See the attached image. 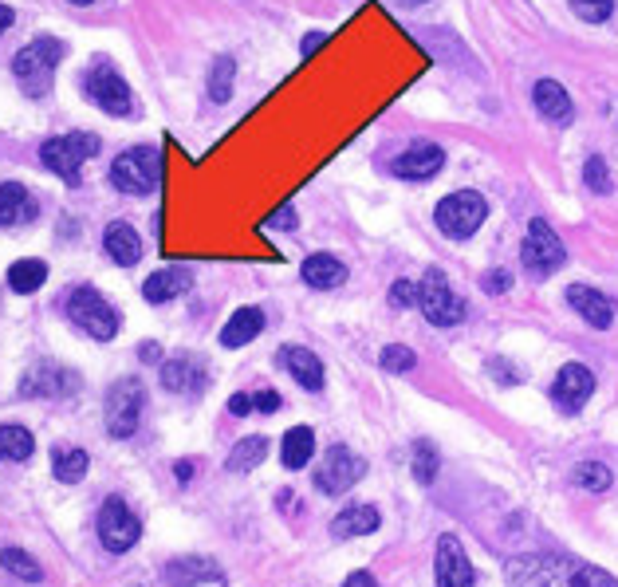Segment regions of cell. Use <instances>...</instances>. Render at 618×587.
Instances as JSON below:
<instances>
[{"label":"cell","instance_id":"1","mask_svg":"<svg viewBox=\"0 0 618 587\" xmlns=\"http://www.w3.org/2000/svg\"><path fill=\"white\" fill-rule=\"evenodd\" d=\"M508 584L512 587H618L611 572L563 556V552H528L508 560Z\"/></svg>","mask_w":618,"mask_h":587},{"label":"cell","instance_id":"2","mask_svg":"<svg viewBox=\"0 0 618 587\" xmlns=\"http://www.w3.org/2000/svg\"><path fill=\"white\" fill-rule=\"evenodd\" d=\"M60 60H63V44L56 40V36H40V40H32L28 48H20L16 60H12V75H16L20 91L32 95V99L48 95V91H52V75H56V64H60Z\"/></svg>","mask_w":618,"mask_h":587},{"label":"cell","instance_id":"3","mask_svg":"<svg viewBox=\"0 0 618 587\" xmlns=\"http://www.w3.org/2000/svg\"><path fill=\"white\" fill-rule=\"evenodd\" d=\"M63 308H67V320H71V324L83 327L91 339H103V343H107V339H115V335H119V327H123V316H119V312H115V308H111V304H107V300H103L91 284L71 288Z\"/></svg>","mask_w":618,"mask_h":587},{"label":"cell","instance_id":"4","mask_svg":"<svg viewBox=\"0 0 618 587\" xmlns=\"http://www.w3.org/2000/svg\"><path fill=\"white\" fill-rule=\"evenodd\" d=\"M162 182V158L154 146H134V150H123L111 166V186L119 194H134V197H146L158 190Z\"/></svg>","mask_w":618,"mask_h":587},{"label":"cell","instance_id":"5","mask_svg":"<svg viewBox=\"0 0 618 587\" xmlns=\"http://www.w3.org/2000/svg\"><path fill=\"white\" fill-rule=\"evenodd\" d=\"M485 217H489V201L481 194H473V190H457V194L441 197L437 201V213H433L437 229L445 237H453V241L473 237L485 225Z\"/></svg>","mask_w":618,"mask_h":587},{"label":"cell","instance_id":"6","mask_svg":"<svg viewBox=\"0 0 618 587\" xmlns=\"http://www.w3.org/2000/svg\"><path fill=\"white\" fill-rule=\"evenodd\" d=\"M95 154H99V138L87 131L60 134V138H48V142L40 146V162H44L52 174H60L67 186H79V166H83L87 158H95Z\"/></svg>","mask_w":618,"mask_h":587},{"label":"cell","instance_id":"7","mask_svg":"<svg viewBox=\"0 0 618 587\" xmlns=\"http://www.w3.org/2000/svg\"><path fill=\"white\" fill-rule=\"evenodd\" d=\"M418 308L426 312V320L433 327H457L465 320V300L449 288L445 272L441 268H430L418 284Z\"/></svg>","mask_w":618,"mask_h":587},{"label":"cell","instance_id":"8","mask_svg":"<svg viewBox=\"0 0 618 587\" xmlns=\"http://www.w3.org/2000/svg\"><path fill=\"white\" fill-rule=\"evenodd\" d=\"M520 261L528 268V276H536V280H544V276H552V272L563 268L567 253H563V241L552 233L548 221L536 217V221L528 225V237H524V245H520Z\"/></svg>","mask_w":618,"mask_h":587},{"label":"cell","instance_id":"9","mask_svg":"<svg viewBox=\"0 0 618 587\" xmlns=\"http://www.w3.org/2000/svg\"><path fill=\"white\" fill-rule=\"evenodd\" d=\"M83 91H87V99H91L95 107H103V111H107V115H115V119L134 115V95H130L126 79L111 64L91 67V71H87V79H83Z\"/></svg>","mask_w":618,"mask_h":587},{"label":"cell","instance_id":"10","mask_svg":"<svg viewBox=\"0 0 618 587\" xmlns=\"http://www.w3.org/2000/svg\"><path fill=\"white\" fill-rule=\"evenodd\" d=\"M142 536V521L134 517V509L126 505L123 497H107L103 509H99V540L107 552H130Z\"/></svg>","mask_w":618,"mask_h":587},{"label":"cell","instance_id":"11","mask_svg":"<svg viewBox=\"0 0 618 587\" xmlns=\"http://www.w3.org/2000/svg\"><path fill=\"white\" fill-rule=\"evenodd\" d=\"M142 402H146V391H142L138 379H119L107 391V434L111 438H130L138 430Z\"/></svg>","mask_w":618,"mask_h":587},{"label":"cell","instance_id":"12","mask_svg":"<svg viewBox=\"0 0 618 587\" xmlns=\"http://www.w3.org/2000/svg\"><path fill=\"white\" fill-rule=\"evenodd\" d=\"M363 473H367V461H363V457L351 454L347 446H331V450L323 454V465L315 469V489H319L323 497H339V493H347Z\"/></svg>","mask_w":618,"mask_h":587},{"label":"cell","instance_id":"13","mask_svg":"<svg viewBox=\"0 0 618 587\" xmlns=\"http://www.w3.org/2000/svg\"><path fill=\"white\" fill-rule=\"evenodd\" d=\"M75 391H79V375L60 367V363H36L20 379V394L24 398H71Z\"/></svg>","mask_w":618,"mask_h":587},{"label":"cell","instance_id":"14","mask_svg":"<svg viewBox=\"0 0 618 587\" xmlns=\"http://www.w3.org/2000/svg\"><path fill=\"white\" fill-rule=\"evenodd\" d=\"M591 394H595V375L583 363H567L556 375V383H552V402L563 414H579Z\"/></svg>","mask_w":618,"mask_h":587},{"label":"cell","instance_id":"15","mask_svg":"<svg viewBox=\"0 0 618 587\" xmlns=\"http://www.w3.org/2000/svg\"><path fill=\"white\" fill-rule=\"evenodd\" d=\"M433 572H437V587H473V564H469V556H465V548H461V540L457 536H441L437 540V564H433Z\"/></svg>","mask_w":618,"mask_h":587},{"label":"cell","instance_id":"16","mask_svg":"<svg viewBox=\"0 0 618 587\" xmlns=\"http://www.w3.org/2000/svg\"><path fill=\"white\" fill-rule=\"evenodd\" d=\"M441 166H445V150L433 146V142H418V146H410L406 154H398L390 162L394 178H402V182H430Z\"/></svg>","mask_w":618,"mask_h":587},{"label":"cell","instance_id":"17","mask_svg":"<svg viewBox=\"0 0 618 587\" xmlns=\"http://www.w3.org/2000/svg\"><path fill=\"white\" fill-rule=\"evenodd\" d=\"M205 383H209V371H205L201 355L182 351V355L166 359V367H162V387L174 394H197Z\"/></svg>","mask_w":618,"mask_h":587},{"label":"cell","instance_id":"18","mask_svg":"<svg viewBox=\"0 0 618 587\" xmlns=\"http://www.w3.org/2000/svg\"><path fill=\"white\" fill-rule=\"evenodd\" d=\"M162 580L170 587H189V584H221V564L209 556H178L162 568Z\"/></svg>","mask_w":618,"mask_h":587},{"label":"cell","instance_id":"19","mask_svg":"<svg viewBox=\"0 0 618 587\" xmlns=\"http://www.w3.org/2000/svg\"><path fill=\"white\" fill-rule=\"evenodd\" d=\"M567 304L587 320L591 327H611V320H615V304L599 292V288H587V284H571L567 288Z\"/></svg>","mask_w":618,"mask_h":587},{"label":"cell","instance_id":"20","mask_svg":"<svg viewBox=\"0 0 618 587\" xmlns=\"http://www.w3.org/2000/svg\"><path fill=\"white\" fill-rule=\"evenodd\" d=\"M276 359H280L284 371H292V379L304 391H323V359H315V351H308V347H280Z\"/></svg>","mask_w":618,"mask_h":587},{"label":"cell","instance_id":"21","mask_svg":"<svg viewBox=\"0 0 618 587\" xmlns=\"http://www.w3.org/2000/svg\"><path fill=\"white\" fill-rule=\"evenodd\" d=\"M36 213H40L36 197L28 194L20 182H4L0 186V229L28 225V221H36Z\"/></svg>","mask_w":618,"mask_h":587},{"label":"cell","instance_id":"22","mask_svg":"<svg viewBox=\"0 0 618 587\" xmlns=\"http://www.w3.org/2000/svg\"><path fill=\"white\" fill-rule=\"evenodd\" d=\"M189 288H193V272H189V268H162V272L146 276L142 296H146L150 304H166V300H174V296H186Z\"/></svg>","mask_w":618,"mask_h":587},{"label":"cell","instance_id":"23","mask_svg":"<svg viewBox=\"0 0 618 587\" xmlns=\"http://www.w3.org/2000/svg\"><path fill=\"white\" fill-rule=\"evenodd\" d=\"M103 249H107V257L115 264H138L142 257V237L134 233V225H126V221H115V225H107V233H103Z\"/></svg>","mask_w":618,"mask_h":587},{"label":"cell","instance_id":"24","mask_svg":"<svg viewBox=\"0 0 618 587\" xmlns=\"http://www.w3.org/2000/svg\"><path fill=\"white\" fill-rule=\"evenodd\" d=\"M532 99H536L540 115H544V119H552V123H571V115H575V107H571L567 91L559 87L556 79H540V83L532 87Z\"/></svg>","mask_w":618,"mask_h":587},{"label":"cell","instance_id":"25","mask_svg":"<svg viewBox=\"0 0 618 587\" xmlns=\"http://www.w3.org/2000/svg\"><path fill=\"white\" fill-rule=\"evenodd\" d=\"M382 524L378 517V509L374 505H351V509H343L335 521H331V536L335 540H351V536H367Z\"/></svg>","mask_w":618,"mask_h":587},{"label":"cell","instance_id":"26","mask_svg":"<svg viewBox=\"0 0 618 587\" xmlns=\"http://www.w3.org/2000/svg\"><path fill=\"white\" fill-rule=\"evenodd\" d=\"M304 280H308L311 288H319V292L339 288L347 280V264L339 261V257H331V253H311L308 261H304Z\"/></svg>","mask_w":618,"mask_h":587},{"label":"cell","instance_id":"27","mask_svg":"<svg viewBox=\"0 0 618 587\" xmlns=\"http://www.w3.org/2000/svg\"><path fill=\"white\" fill-rule=\"evenodd\" d=\"M264 331V312L260 308H241L229 316V324L221 327V347H245Z\"/></svg>","mask_w":618,"mask_h":587},{"label":"cell","instance_id":"28","mask_svg":"<svg viewBox=\"0 0 618 587\" xmlns=\"http://www.w3.org/2000/svg\"><path fill=\"white\" fill-rule=\"evenodd\" d=\"M87 465H91V457H87V450H79V446H56V454H52V473H56V481H63V485L83 481L87 477Z\"/></svg>","mask_w":618,"mask_h":587},{"label":"cell","instance_id":"29","mask_svg":"<svg viewBox=\"0 0 618 587\" xmlns=\"http://www.w3.org/2000/svg\"><path fill=\"white\" fill-rule=\"evenodd\" d=\"M44 280H48V264L36 261V257H24V261H16L12 268H8V288L20 292V296L36 292Z\"/></svg>","mask_w":618,"mask_h":587},{"label":"cell","instance_id":"30","mask_svg":"<svg viewBox=\"0 0 618 587\" xmlns=\"http://www.w3.org/2000/svg\"><path fill=\"white\" fill-rule=\"evenodd\" d=\"M268 454V438L264 434H252V438H241L237 446H233V454L225 461V469L229 473H248V469H256L260 461Z\"/></svg>","mask_w":618,"mask_h":587},{"label":"cell","instance_id":"31","mask_svg":"<svg viewBox=\"0 0 618 587\" xmlns=\"http://www.w3.org/2000/svg\"><path fill=\"white\" fill-rule=\"evenodd\" d=\"M311 454H315V434H311L308 426H296V430L284 434V454H280V461L288 469H304L311 461Z\"/></svg>","mask_w":618,"mask_h":587},{"label":"cell","instance_id":"32","mask_svg":"<svg viewBox=\"0 0 618 587\" xmlns=\"http://www.w3.org/2000/svg\"><path fill=\"white\" fill-rule=\"evenodd\" d=\"M32 450H36V442L24 426H16V422L0 426V461H28Z\"/></svg>","mask_w":618,"mask_h":587},{"label":"cell","instance_id":"33","mask_svg":"<svg viewBox=\"0 0 618 587\" xmlns=\"http://www.w3.org/2000/svg\"><path fill=\"white\" fill-rule=\"evenodd\" d=\"M0 564H4V572H12L16 580H28V584L44 580L40 564H36V560H32L24 548H4V552H0Z\"/></svg>","mask_w":618,"mask_h":587},{"label":"cell","instance_id":"34","mask_svg":"<svg viewBox=\"0 0 618 587\" xmlns=\"http://www.w3.org/2000/svg\"><path fill=\"white\" fill-rule=\"evenodd\" d=\"M233 75H237V64L229 60V56H221L213 71H209V99L213 103H229V95H233Z\"/></svg>","mask_w":618,"mask_h":587},{"label":"cell","instance_id":"35","mask_svg":"<svg viewBox=\"0 0 618 587\" xmlns=\"http://www.w3.org/2000/svg\"><path fill=\"white\" fill-rule=\"evenodd\" d=\"M575 485H583L587 493H607V489L615 485V477H611L607 465H599V461H583V465L575 469Z\"/></svg>","mask_w":618,"mask_h":587},{"label":"cell","instance_id":"36","mask_svg":"<svg viewBox=\"0 0 618 587\" xmlns=\"http://www.w3.org/2000/svg\"><path fill=\"white\" fill-rule=\"evenodd\" d=\"M414 477H418V485H433V477H437V450H433V442H418L414 446Z\"/></svg>","mask_w":618,"mask_h":587},{"label":"cell","instance_id":"37","mask_svg":"<svg viewBox=\"0 0 618 587\" xmlns=\"http://www.w3.org/2000/svg\"><path fill=\"white\" fill-rule=\"evenodd\" d=\"M378 363L386 367V371H414V363H418V355L410 351V347H402V343H390V347H382V355H378Z\"/></svg>","mask_w":618,"mask_h":587},{"label":"cell","instance_id":"38","mask_svg":"<svg viewBox=\"0 0 618 587\" xmlns=\"http://www.w3.org/2000/svg\"><path fill=\"white\" fill-rule=\"evenodd\" d=\"M583 182H587L595 194H611V190H615V182H611L603 158H587V166H583Z\"/></svg>","mask_w":618,"mask_h":587},{"label":"cell","instance_id":"39","mask_svg":"<svg viewBox=\"0 0 618 587\" xmlns=\"http://www.w3.org/2000/svg\"><path fill=\"white\" fill-rule=\"evenodd\" d=\"M571 8H575L587 24H603V20H611L615 0H571Z\"/></svg>","mask_w":618,"mask_h":587},{"label":"cell","instance_id":"40","mask_svg":"<svg viewBox=\"0 0 618 587\" xmlns=\"http://www.w3.org/2000/svg\"><path fill=\"white\" fill-rule=\"evenodd\" d=\"M390 304H394V308H414V304H418V284H410V280H394V288H390Z\"/></svg>","mask_w":618,"mask_h":587},{"label":"cell","instance_id":"41","mask_svg":"<svg viewBox=\"0 0 618 587\" xmlns=\"http://www.w3.org/2000/svg\"><path fill=\"white\" fill-rule=\"evenodd\" d=\"M264 229H296V209H292V201L280 205L272 217H264Z\"/></svg>","mask_w":618,"mask_h":587},{"label":"cell","instance_id":"42","mask_svg":"<svg viewBox=\"0 0 618 587\" xmlns=\"http://www.w3.org/2000/svg\"><path fill=\"white\" fill-rule=\"evenodd\" d=\"M489 375H493L496 383H504V387H512V383H520L524 375L516 371V367H508L504 359H489Z\"/></svg>","mask_w":618,"mask_h":587},{"label":"cell","instance_id":"43","mask_svg":"<svg viewBox=\"0 0 618 587\" xmlns=\"http://www.w3.org/2000/svg\"><path fill=\"white\" fill-rule=\"evenodd\" d=\"M481 284H485V292H493V296H500V292H508V288H512V276L496 268V272H485V280H481Z\"/></svg>","mask_w":618,"mask_h":587},{"label":"cell","instance_id":"44","mask_svg":"<svg viewBox=\"0 0 618 587\" xmlns=\"http://www.w3.org/2000/svg\"><path fill=\"white\" fill-rule=\"evenodd\" d=\"M252 410H264V414L280 410V394L276 391H256L252 394Z\"/></svg>","mask_w":618,"mask_h":587},{"label":"cell","instance_id":"45","mask_svg":"<svg viewBox=\"0 0 618 587\" xmlns=\"http://www.w3.org/2000/svg\"><path fill=\"white\" fill-rule=\"evenodd\" d=\"M248 410H252V398H248V394H233V398H229V414L245 418Z\"/></svg>","mask_w":618,"mask_h":587},{"label":"cell","instance_id":"46","mask_svg":"<svg viewBox=\"0 0 618 587\" xmlns=\"http://www.w3.org/2000/svg\"><path fill=\"white\" fill-rule=\"evenodd\" d=\"M319 44H327V36H323V32H308V36H304V44H300V52H304V56H315V52H319Z\"/></svg>","mask_w":618,"mask_h":587},{"label":"cell","instance_id":"47","mask_svg":"<svg viewBox=\"0 0 618 587\" xmlns=\"http://www.w3.org/2000/svg\"><path fill=\"white\" fill-rule=\"evenodd\" d=\"M343 587H382V584L374 580L371 572H355V576H347V584Z\"/></svg>","mask_w":618,"mask_h":587},{"label":"cell","instance_id":"48","mask_svg":"<svg viewBox=\"0 0 618 587\" xmlns=\"http://www.w3.org/2000/svg\"><path fill=\"white\" fill-rule=\"evenodd\" d=\"M138 355H142L146 363H158V355H162V347H158V343H142V347H138Z\"/></svg>","mask_w":618,"mask_h":587},{"label":"cell","instance_id":"49","mask_svg":"<svg viewBox=\"0 0 618 587\" xmlns=\"http://www.w3.org/2000/svg\"><path fill=\"white\" fill-rule=\"evenodd\" d=\"M12 20H16V12H12L8 4H0V32H8V28H12Z\"/></svg>","mask_w":618,"mask_h":587},{"label":"cell","instance_id":"50","mask_svg":"<svg viewBox=\"0 0 618 587\" xmlns=\"http://www.w3.org/2000/svg\"><path fill=\"white\" fill-rule=\"evenodd\" d=\"M174 473H178V481H189V477H193V465H189V461H178Z\"/></svg>","mask_w":618,"mask_h":587},{"label":"cell","instance_id":"51","mask_svg":"<svg viewBox=\"0 0 618 587\" xmlns=\"http://www.w3.org/2000/svg\"><path fill=\"white\" fill-rule=\"evenodd\" d=\"M67 4H79L83 8V4H95V0H67Z\"/></svg>","mask_w":618,"mask_h":587},{"label":"cell","instance_id":"52","mask_svg":"<svg viewBox=\"0 0 618 587\" xmlns=\"http://www.w3.org/2000/svg\"><path fill=\"white\" fill-rule=\"evenodd\" d=\"M402 4H418V0H402Z\"/></svg>","mask_w":618,"mask_h":587}]
</instances>
